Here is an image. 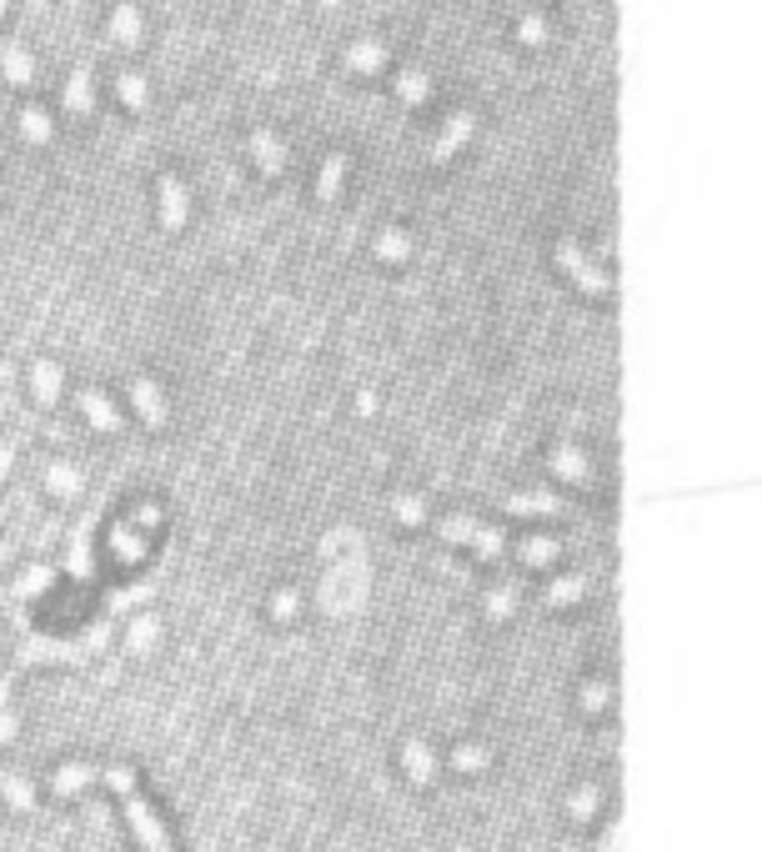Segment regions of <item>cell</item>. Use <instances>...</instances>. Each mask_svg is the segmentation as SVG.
<instances>
[{
    "label": "cell",
    "mask_w": 762,
    "mask_h": 852,
    "mask_svg": "<svg viewBox=\"0 0 762 852\" xmlns=\"http://www.w3.org/2000/svg\"><path fill=\"white\" fill-rule=\"evenodd\" d=\"M106 787L121 792L126 817H131V827H136V837H141V852H171V837H166V827L156 822L151 802L136 797V772H131V767H106Z\"/></svg>",
    "instance_id": "obj_1"
},
{
    "label": "cell",
    "mask_w": 762,
    "mask_h": 852,
    "mask_svg": "<svg viewBox=\"0 0 762 852\" xmlns=\"http://www.w3.org/2000/svg\"><path fill=\"white\" fill-rule=\"evenodd\" d=\"M517 607H522V587H517V582H502V587H492V592L482 597V617H487L492 627L512 622V617H517Z\"/></svg>",
    "instance_id": "obj_25"
},
{
    "label": "cell",
    "mask_w": 762,
    "mask_h": 852,
    "mask_svg": "<svg viewBox=\"0 0 762 852\" xmlns=\"http://www.w3.org/2000/svg\"><path fill=\"white\" fill-rule=\"evenodd\" d=\"M16 126H21V136H26L31 146H46V141L56 136V116H51L41 101H26L21 116H16Z\"/></svg>",
    "instance_id": "obj_27"
},
{
    "label": "cell",
    "mask_w": 762,
    "mask_h": 852,
    "mask_svg": "<svg viewBox=\"0 0 762 852\" xmlns=\"http://www.w3.org/2000/svg\"><path fill=\"white\" fill-rule=\"evenodd\" d=\"M61 106H66L71 116H91V111H96V81H91V66H76V71L66 76V86H61Z\"/></svg>",
    "instance_id": "obj_18"
},
{
    "label": "cell",
    "mask_w": 762,
    "mask_h": 852,
    "mask_svg": "<svg viewBox=\"0 0 762 852\" xmlns=\"http://www.w3.org/2000/svg\"><path fill=\"white\" fill-rule=\"evenodd\" d=\"M91 777H96V772H91V762H66V767L51 777V792H56V797H76V792H86V787H91Z\"/></svg>",
    "instance_id": "obj_29"
},
{
    "label": "cell",
    "mask_w": 762,
    "mask_h": 852,
    "mask_svg": "<svg viewBox=\"0 0 762 852\" xmlns=\"http://www.w3.org/2000/svg\"><path fill=\"white\" fill-rule=\"evenodd\" d=\"M41 487H46V497H51V502H76V497H81V487H86V472H81L71 457H61V462H46Z\"/></svg>",
    "instance_id": "obj_14"
},
{
    "label": "cell",
    "mask_w": 762,
    "mask_h": 852,
    "mask_svg": "<svg viewBox=\"0 0 762 852\" xmlns=\"http://www.w3.org/2000/svg\"><path fill=\"white\" fill-rule=\"evenodd\" d=\"M26 386H31V401L36 406H61V396H66V366L56 356H36L31 371H26Z\"/></svg>",
    "instance_id": "obj_10"
},
{
    "label": "cell",
    "mask_w": 762,
    "mask_h": 852,
    "mask_svg": "<svg viewBox=\"0 0 762 852\" xmlns=\"http://www.w3.org/2000/svg\"><path fill=\"white\" fill-rule=\"evenodd\" d=\"M341 61H346V71H356V76H376L381 66L392 61V46L381 41V36H356V41L341 51Z\"/></svg>",
    "instance_id": "obj_13"
},
{
    "label": "cell",
    "mask_w": 762,
    "mask_h": 852,
    "mask_svg": "<svg viewBox=\"0 0 762 852\" xmlns=\"http://www.w3.org/2000/svg\"><path fill=\"white\" fill-rule=\"evenodd\" d=\"M6 472H11V447L0 442V482H6Z\"/></svg>",
    "instance_id": "obj_39"
},
{
    "label": "cell",
    "mask_w": 762,
    "mask_h": 852,
    "mask_svg": "<svg viewBox=\"0 0 762 852\" xmlns=\"http://www.w3.org/2000/svg\"><path fill=\"white\" fill-rule=\"evenodd\" d=\"M246 156L256 161V171H261V176H281V171H286V161H291V151H286L281 131H271V126H251V131H246Z\"/></svg>",
    "instance_id": "obj_9"
},
{
    "label": "cell",
    "mask_w": 762,
    "mask_h": 852,
    "mask_svg": "<svg viewBox=\"0 0 762 852\" xmlns=\"http://www.w3.org/2000/svg\"><path fill=\"white\" fill-rule=\"evenodd\" d=\"M592 457L582 452V447H567V442H557V447H547V477L552 482H567V487H587L592 482Z\"/></svg>",
    "instance_id": "obj_11"
},
{
    "label": "cell",
    "mask_w": 762,
    "mask_h": 852,
    "mask_svg": "<svg viewBox=\"0 0 762 852\" xmlns=\"http://www.w3.org/2000/svg\"><path fill=\"white\" fill-rule=\"evenodd\" d=\"M437 537L452 542V547H472L482 562H497V557L507 552V537H502L497 527H482L477 517H442V522H437Z\"/></svg>",
    "instance_id": "obj_3"
},
{
    "label": "cell",
    "mask_w": 762,
    "mask_h": 852,
    "mask_svg": "<svg viewBox=\"0 0 762 852\" xmlns=\"http://www.w3.org/2000/svg\"><path fill=\"white\" fill-rule=\"evenodd\" d=\"M502 507H507L512 517H562V512H567L557 492H517V497H507Z\"/></svg>",
    "instance_id": "obj_22"
},
{
    "label": "cell",
    "mask_w": 762,
    "mask_h": 852,
    "mask_svg": "<svg viewBox=\"0 0 762 852\" xmlns=\"http://www.w3.org/2000/svg\"><path fill=\"white\" fill-rule=\"evenodd\" d=\"M266 612H271V622H296L301 617V592L296 587H276L266 597Z\"/></svg>",
    "instance_id": "obj_33"
},
{
    "label": "cell",
    "mask_w": 762,
    "mask_h": 852,
    "mask_svg": "<svg viewBox=\"0 0 762 852\" xmlns=\"http://www.w3.org/2000/svg\"><path fill=\"white\" fill-rule=\"evenodd\" d=\"M156 221H161V231H186V221H191V186L176 176V171H161L156 176Z\"/></svg>",
    "instance_id": "obj_5"
},
{
    "label": "cell",
    "mask_w": 762,
    "mask_h": 852,
    "mask_svg": "<svg viewBox=\"0 0 762 852\" xmlns=\"http://www.w3.org/2000/svg\"><path fill=\"white\" fill-rule=\"evenodd\" d=\"M597 852H617V822H607V832L597 837Z\"/></svg>",
    "instance_id": "obj_38"
},
{
    "label": "cell",
    "mask_w": 762,
    "mask_h": 852,
    "mask_svg": "<svg viewBox=\"0 0 762 852\" xmlns=\"http://www.w3.org/2000/svg\"><path fill=\"white\" fill-rule=\"evenodd\" d=\"M517 562L522 567H557L562 562V537H542V532L522 537L517 542Z\"/></svg>",
    "instance_id": "obj_23"
},
{
    "label": "cell",
    "mask_w": 762,
    "mask_h": 852,
    "mask_svg": "<svg viewBox=\"0 0 762 852\" xmlns=\"http://www.w3.org/2000/svg\"><path fill=\"white\" fill-rule=\"evenodd\" d=\"M472 136H477V111H472V106H457V111L442 121V131L432 136V151H427V156L442 166V161H452V156H457Z\"/></svg>",
    "instance_id": "obj_6"
},
{
    "label": "cell",
    "mask_w": 762,
    "mask_h": 852,
    "mask_svg": "<svg viewBox=\"0 0 762 852\" xmlns=\"http://www.w3.org/2000/svg\"><path fill=\"white\" fill-rule=\"evenodd\" d=\"M116 101H121L131 116H141V111L151 106V81H146L136 66H121V71H116Z\"/></svg>",
    "instance_id": "obj_19"
},
{
    "label": "cell",
    "mask_w": 762,
    "mask_h": 852,
    "mask_svg": "<svg viewBox=\"0 0 762 852\" xmlns=\"http://www.w3.org/2000/svg\"><path fill=\"white\" fill-rule=\"evenodd\" d=\"M577 702H582V712H587V717H602V712H607V702H612V687H607L602 677H587V682H582V692H577Z\"/></svg>",
    "instance_id": "obj_34"
},
{
    "label": "cell",
    "mask_w": 762,
    "mask_h": 852,
    "mask_svg": "<svg viewBox=\"0 0 762 852\" xmlns=\"http://www.w3.org/2000/svg\"><path fill=\"white\" fill-rule=\"evenodd\" d=\"M126 406L136 411V421L146 426V432H161V426L171 421V401H166V386H161L156 376H146V371H136V376L126 381Z\"/></svg>",
    "instance_id": "obj_4"
},
{
    "label": "cell",
    "mask_w": 762,
    "mask_h": 852,
    "mask_svg": "<svg viewBox=\"0 0 762 852\" xmlns=\"http://www.w3.org/2000/svg\"><path fill=\"white\" fill-rule=\"evenodd\" d=\"M371 256L387 261V266H407V261L417 256V241H412L407 226H381V231L371 236Z\"/></svg>",
    "instance_id": "obj_16"
},
{
    "label": "cell",
    "mask_w": 762,
    "mask_h": 852,
    "mask_svg": "<svg viewBox=\"0 0 762 852\" xmlns=\"http://www.w3.org/2000/svg\"><path fill=\"white\" fill-rule=\"evenodd\" d=\"M492 762H497V752H492L487 742H457V747L447 752L442 767H452V772H462V777H477V772H487Z\"/></svg>",
    "instance_id": "obj_20"
},
{
    "label": "cell",
    "mask_w": 762,
    "mask_h": 852,
    "mask_svg": "<svg viewBox=\"0 0 762 852\" xmlns=\"http://www.w3.org/2000/svg\"><path fill=\"white\" fill-rule=\"evenodd\" d=\"M552 256H557V271L577 281V291H587V296H597V301H607V296H612V276H607V266H602V261H592V256L582 251V241L562 236V241L552 246Z\"/></svg>",
    "instance_id": "obj_2"
},
{
    "label": "cell",
    "mask_w": 762,
    "mask_h": 852,
    "mask_svg": "<svg viewBox=\"0 0 762 852\" xmlns=\"http://www.w3.org/2000/svg\"><path fill=\"white\" fill-rule=\"evenodd\" d=\"M0 802H6L16 817H36V812H41V787H36L26 772L6 767V772H0Z\"/></svg>",
    "instance_id": "obj_12"
},
{
    "label": "cell",
    "mask_w": 762,
    "mask_h": 852,
    "mask_svg": "<svg viewBox=\"0 0 762 852\" xmlns=\"http://www.w3.org/2000/svg\"><path fill=\"white\" fill-rule=\"evenodd\" d=\"M11 16V0H0V21H6Z\"/></svg>",
    "instance_id": "obj_41"
},
{
    "label": "cell",
    "mask_w": 762,
    "mask_h": 852,
    "mask_svg": "<svg viewBox=\"0 0 762 852\" xmlns=\"http://www.w3.org/2000/svg\"><path fill=\"white\" fill-rule=\"evenodd\" d=\"M11 742H21V717H16V707H0V747H11Z\"/></svg>",
    "instance_id": "obj_35"
},
{
    "label": "cell",
    "mask_w": 762,
    "mask_h": 852,
    "mask_svg": "<svg viewBox=\"0 0 762 852\" xmlns=\"http://www.w3.org/2000/svg\"><path fill=\"white\" fill-rule=\"evenodd\" d=\"M41 587H51V572L41 567V572H31L26 582H16V597H31V592H41Z\"/></svg>",
    "instance_id": "obj_36"
},
{
    "label": "cell",
    "mask_w": 762,
    "mask_h": 852,
    "mask_svg": "<svg viewBox=\"0 0 762 852\" xmlns=\"http://www.w3.org/2000/svg\"><path fill=\"white\" fill-rule=\"evenodd\" d=\"M161 632H166L161 612H141V617L126 627V647H131V657H151V652H156V642H161Z\"/></svg>",
    "instance_id": "obj_26"
},
{
    "label": "cell",
    "mask_w": 762,
    "mask_h": 852,
    "mask_svg": "<svg viewBox=\"0 0 762 852\" xmlns=\"http://www.w3.org/2000/svg\"><path fill=\"white\" fill-rule=\"evenodd\" d=\"M392 517H397L402 527H427L432 507H427V497H417V492H397V497H392Z\"/></svg>",
    "instance_id": "obj_30"
},
{
    "label": "cell",
    "mask_w": 762,
    "mask_h": 852,
    "mask_svg": "<svg viewBox=\"0 0 762 852\" xmlns=\"http://www.w3.org/2000/svg\"><path fill=\"white\" fill-rule=\"evenodd\" d=\"M106 36H111L116 46H126V51H136V46H141L146 21H141V6H136V0H116L111 16H106Z\"/></svg>",
    "instance_id": "obj_15"
},
{
    "label": "cell",
    "mask_w": 762,
    "mask_h": 852,
    "mask_svg": "<svg viewBox=\"0 0 762 852\" xmlns=\"http://www.w3.org/2000/svg\"><path fill=\"white\" fill-rule=\"evenodd\" d=\"M376 401H381L376 391H356V411H361V416H376Z\"/></svg>",
    "instance_id": "obj_37"
},
{
    "label": "cell",
    "mask_w": 762,
    "mask_h": 852,
    "mask_svg": "<svg viewBox=\"0 0 762 852\" xmlns=\"http://www.w3.org/2000/svg\"><path fill=\"white\" fill-rule=\"evenodd\" d=\"M392 86H397V96H402L407 106H422V101H432V76H427L422 66H402V71L392 76Z\"/></svg>",
    "instance_id": "obj_28"
},
{
    "label": "cell",
    "mask_w": 762,
    "mask_h": 852,
    "mask_svg": "<svg viewBox=\"0 0 762 852\" xmlns=\"http://www.w3.org/2000/svg\"><path fill=\"white\" fill-rule=\"evenodd\" d=\"M397 762H402V777H407L412 787H437V782H442V757H437L422 737H407V742L397 747Z\"/></svg>",
    "instance_id": "obj_7"
},
{
    "label": "cell",
    "mask_w": 762,
    "mask_h": 852,
    "mask_svg": "<svg viewBox=\"0 0 762 852\" xmlns=\"http://www.w3.org/2000/svg\"><path fill=\"white\" fill-rule=\"evenodd\" d=\"M346 171H351V156L346 151H331L321 166H316V201H336L341 196V181H346Z\"/></svg>",
    "instance_id": "obj_21"
},
{
    "label": "cell",
    "mask_w": 762,
    "mask_h": 852,
    "mask_svg": "<svg viewBox=\"0 0 762 852\" xmlns=\"http://www.w3.org/2000/svg\"><path fill=\"white\" fill-rule=\"evenodd\" d=\"M597 812H602V787L597 782H587V787H577L567 797V817L572 822H597Z\"/></svg>",
    "instance_id": "obj_31"
},
{
    "label": "cell",
    "mask_w": 762,
    "mask_h": 852,
    "mask_svg": "<svg viewBox=\"0 0 762 852\" xmlns=\"http://www.w3.org/2000/svg\"><path fill=\"white\" fill-rule=\"evenodd\" d=\"M81 416H86L91 432H101V437H121L126 432V411L101 386H81Z\"/></svg>",
    "instance_id": "obj_8"
},
{
    "label": "cell",
    "mask_w": 762,
    "mask_h": 852,
    "mask_svg": "<svg viewBox=\"0 0 762 852\" xmlns=\"http://www.w3.org/2000/svg\"><path fill=\"white\" fill-rule=\"evenodd\" d=\"M0 76H6V86H36V56H31V46H21V41H6L0 46Z\"/></svg>",
    "instance_id": "obj_17"
},
{
    "label": "cell",
    "mask_w": 762,
    "mask_h": 852,
    "mask_svg": "<svg viewBox=\"0 0 762 852\" xmlns=\"http://www.w3.org/2000/svg\"><path fill=\"white\" fill-rule=\"evenodd\" d=\"M517 41H522V46H547V41H552V21H547L542 11H522V16H517Z\"/></svg>",
    "instance_id": "obj_32"
},
{
    "label": "cell",
    "mask_w": 762,
    "mask_h": 852,
    "mask_svg": "<svg viewBox=\"0 0 762 852\" xmlns=\"http://www.w3.org/2000/svg\"><path fill=\"white\" fill-rule=\"evenodd\" d=\"M0 707H11V677H0Z\"/></svg>",
    "instance_id": "obj_40"
},
{
    "label": "cell",
    "mask_w": 762,
    "mask_h": 852,
    "mask_svg": "<svg viewBox=\"0 0 762 852\" xmlns=\"http://www.w3.org/2000/svg\"><path fill=\"white\" fill-rule=\"evenodd\" d=\"M587 592H592V577H587V572H572V577H552V582L542 587V602H547V607H577Z\"/></svg>",
    "instance_id": "obj_24"
}]
</instances>
